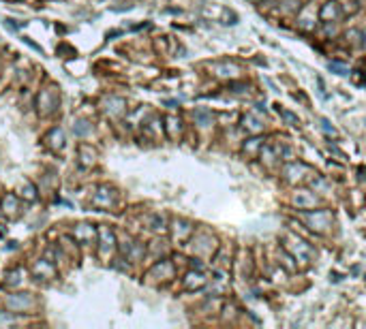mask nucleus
Segmentation results:
<instances>
[{"instance_id": "f257e3e1", "label": "nucleus", "mask_w": 366, "mask_h": 329, "mask_svg": "<svg viewBox=\"0 0 366 329\" xmlns=\"http://www.w3.org/2000/svg\"><path fill=\"white\" fill-rule=\"evenodd\" d=\"M338 17V2H328L321 9V19H336Z\"/></svg>"}, {"instance_id": "f03ea898", "label": "nucleus", "mask_w": 366, "mask_h": 329, "mask_svg": "<svg viewBox=\"0 0 366 329\" xmlns=\"http://www.w3.org/2000/svg\"><path fill=\"white\" fill-rule=\"evenodd\" d=\"M242 124H244V128H249L251 133H259L261 131L259 122H257L253 116H244V118H242Z\"/></svg>"}, {"instance_id": "7ed1b4c3", "label": "nucleus", "mask_w": 366, "mask_h": 329, "mask_svg": "<svg viewBox=\"0 0 366 329\" xmlns=\"http://www.w3.org/2000/svg\"><path fill=\"white\" fill-rule=\"evenodd\" d=\"M259 145H261V139H251V143H249V145H246V143H244V152H249V154H253V152H255V150H257V148H259Z\"/></svg>"}, {"instance_id": "20e7f679", "label": "nucleus", "mask_w": 366, "mask_h": 329, "mask_svg": "<svg viewBox=\"0 0 366 329\" xmlns=\"http://www.w3.org/2000/svg\"><path fill=\"white\" fill-rule=\"evenodd\" d=\"M330 69H332V71H336L338 75H347V67H345V64H338V62H330Z\"/></svg>"}, {"instance_id": "39448f33", "label": "nucleus", "mask_w": 366, "mask_h": 329, "mask_svg": "<svg viewBox=\"0 0 366 329\" xmlns=\"http://www.w3.org/2000/svg\"><path fill=\"white\" fill-rule=\"evenodd\" d=\"M281 113H283V116H285V118H287V120H289V122H292V124H298V118H295V116H293V113H289V111H281Z\"/></svg>"}]
</instances>
